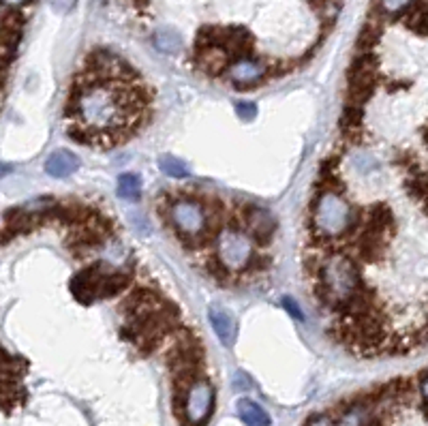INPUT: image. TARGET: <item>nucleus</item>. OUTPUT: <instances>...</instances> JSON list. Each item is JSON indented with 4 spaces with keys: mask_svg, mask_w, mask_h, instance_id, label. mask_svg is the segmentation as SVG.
<instances>
[{
    "mask_svg": "<svg viewBox=\"0 0 428 426\" xmlns=\"http://www.w3.org/2000/svg\"><path fill=\"white\" fill-rule=\"evenodd\" d=\"M313 221L323 236H341L351 223V208L343 197L332 191H325L315 206Z\"/></svg>",
    "mask_w": 428,
    "mask_h": 426,
    "instance_id": "obj_2",
    "label": "nucleus"
},
{
    "mask_svg": "<svg viewBox=\"0 0 428 426\" xmlns=\"http://www.w3.org/2000/svg\"><path fill=\"white\" fill-rule=\"evenodd\" d=\"M370 420L368 411L364 407H351L339 422V426H366Z\"/></svg>",
    "mask_w": 428,
    "mask_h": 426,
    "instance_id": "obj_16",
    "label": "nucleus"
},
{
    "mask_svg": "<svg viewBox=\"0 0 428 426\" xmlns=\"http://www.w3.org/2000/svg\"><path fill=\"white\" fill-rule=\"evenodd\" d=\"M309 426H334V422H332L328 416H319V418L311 420V422H309Z\"/></svg>",
    "mask_w": 428,
    "mask_h": 426,
    "instance_id": "obj_22",
    "label": "nucleus"
},
{
    "mask_svg": "<svg viewBox=\"0 0 428 426\" xmlns=\"http://www.w3.org/2000/svg\"><path fill=\"white\" fill-rule=\"evenodd\" d=\"M323 283L330 303H349L358 289V272L349 259L334 257L323 268Z\"/></svg>",
    "mask_w": 428,
    "mask_h": 426,
    "instance_id": "obj_3",
    "label": "nucleus"
},
{
    "mask_svg": "<svg viewBox=\"0 0 428 426\" xmlns=\"http://www.w3.org/2000/svg\"><path fill=\"white\" fill-rule=\"evenodd\" d=\"M248 225H250V232H253L257 238H268L274 232V219L268 210L264 208H253L248 212Z\"/></svg>",
    "mask_w": 428,
    "mask_h": 426,
    "instance_id": "obj_11",
    "label": "nucleus"
},
{
    "mask_svg": "<svg viewBox=\"0 0 428 426\" xmlns=\"http://www.w3.org/2000/svg\"><path fill=\"white\" fill-rule=\"evenodd\" d=\"M155 45L161 49L163 54H176V52H180L182 49V39L178 33H173V31H159L155 35Z\"/></svg>",
    "mask_w": 428,
    "mask_h": 426,
    "instance_id": "obj_14",
    "label": "nucleus"
},
{
    "mask_svg": "<svg viewBox=\"0 0 428 426\" xmlns=\"http://www.w3.org/2000/svg\"><path fill=\"white\" fill-rule=\"evenodd\" d=\"M5 3H9V5H19L22 0H5Z\"/></svg>",
    "mask_w": 428,
    "mask_h": 426,
    "instance_id": "obj_23",
    "label": "nucleus"
},
{
    "mask_svg": "<svg viewBox=\"0 0 428 426\" xmlns=\"http://www.w3.org/2000/svg\"><path fill=\"white\" fill-rule=\"evenodd\" d=\"M78 167H80V159L73 153H69V150H56L45 161V171L54 178H65L69 173L78 171Z\"/></svg>",
    "mask_w": 428,
    "mask_h": 426,
    "instance_id": "obj_8",
    "label": "nucleus"
},
{
    "mask_svg": "<svg viewBox=\"0 0 428 426\" xmlns=\"http://www.w3.org/2000/svg\"><path fill=\"white\" fill-rule=\"evenodd\" d=\"M225 62H228V56H225V52H221V49H208V52L201 56V65H204L206 71L210 73H219Z\"/></svg>",
    "mask_w": 428,
    "mask_h": 426,
    "instance_id": "obj_15",
    "label": "nucleus"
},
{
    "mask_svg": "<svg viewBox=\"0 0 428 426\" xmlns=\"http://www.w3.org/2000/svg\"><path fill=\"white\" fill-rule=\"evenodd\" d=\"M142 103L133 92L122 90L116 84H94L90 88L78 90L69 103L78 127L84 129L90 137H110L122 133L124 129L137 120Z\"/></svg>",
    "mask_w": 428,
    "mask_h": 426,
    "instance_id": "obj_1",
    "label": "nucleus"
},
{
    "mask_svg": "<svg viewBox=\"0 0 428 426\" xmlns=\"http://www.w3.org/2000/svg\"><path fill=\"white\" fill-rule=\"evenodd\" d=\"M266 73V67L262 62H255V60H240L232 67L230 71V78L236 82V84H255L257 80L264 78Z\"/></svg>",
    "mask_w": 428,
    "mask_h": 426,
    "instance_id": "obj_10",
    "label": "nucleus"
},
{
    "mask_svg": "<svg viewBox=\"0 0 428 426\" xmlns=\"http://www.w3.org/2000/svg\"><path fill=\"white\" fill-rule=\"evenodd\" d=\"M159 167H161V171L165 173V176H171V178H185V176H189V173H191L189 165L182 159L171 157V155L161 157L159 159Z\"/></svg>",
    "mask_w": 428,
    "mask_h": 426,
    "instance_id": "obj_13",
    "label": "nucleus"
},
{
    "mask_svg": "<svg viewBox=\"0 0 428 426\" xmlns=\"http://www.w3.org/2000/svg\"><path fill=\"white\" fill-rule=\"evenodd\" d=\"M285 307H287V311H289V315H293L296 319H302V313H300V307L293 303L291 298H285Z\"/></svg>",
    "mask_w": 428,
    "mask_h": 426,
    "instance_id": "obj_21",
    "label": "nucleus"
},
{
    "mask_svg": "<svg viewBox=\"0 0 428 426\" xmlns=\"http://www.w3.org/2000/svg\"><path fill=\"white\" fill-rule=\"evenodd\" d=\"M171 216H173V223L176 228H178L182 234H189V236H195L204 230V223H206V214L201 210L199 204L195 202H178L173 208H171Z\"/></svg>",
    "mask_w": 428,
    "mask_h": 426,
    "instance_id": "obj_6",
    "label": "nucleus"
},
{
    "mask_svg": "<svg viewBox=\"0 0 428 426\" xmlns=\"http://www.w3.org/2000/svg\"><path fill=\"white\" fill-rule=\"evenodd\" d=\"M236 409L246 426H270V416L266 414V409L262 405L255 403V400L240 398L236 403Z\"/></svg>",
    "mask_w": 428,
    "mask_h": 426,
    "instance_id": "obj_9",
    "label": "nucleus"
},
{
    "mask_svg": "<svg viewBox=\"0 0 428 426\" xmlns=\"http://www.w3.org/2000/svg\"><path fill=\"white\" fill-rule=\"evenodd\" d=\"M49 5L58 13H69L75 7V0H49Z\"/></svg>",
    "mask_w": 428,
    "mask_h": 426,
    "instance_id": "obj_19",
    "label": "nucleus"
},
{
    "mask_svg": "<svg viewBox=\"0 0 428 426\" xmlns=\"http://www.w3.org/2000/svg\"><path fill=\"white\" fill-rule=\"evenodd\" d=\"M411 3V0H382V5L388 13H396L400 9H405L407 5Z\"/></svg>",
    "mask_w": 428,
    "mask_h": 426,
    "instance_id": "obj_18",
    "label": "nucleus"
},
{
    "mask_svg": "<svg viewBox=\"0 0 428 426\" xmlns=\"http://www.w3.org/2000/svg\"><path fill=\"white\" fill-rule=\"evenodd\" d=\"M219 257L228 268L240 270L253 257V244L244 234L225 230L219 236Z\"/></svg>",
    "mask_w": 428,
    "mask_h": 426,
    "instance_id": "obj_4",
    "label": "nucleus"
},
{
    "mask_svg": "<svg viewBox=\"0 0 428 426\" xmlns=\"http://www.w3.org/2000/svg\"><path fill=\"white\" fill-rule=\"evenodd\" d=\"M139 193H142V180L135 173H122L118 178V195L122 199H129V202H135L139 199Z\"/></svg>",
    "mask_w": 428,
    "mask_h": 426,
    "instance_id": "obj_12",
    "label": "nucleus"
},
{
    "mask_svg": "<svg viewBox=\"0 0 428 426\" xmlns=\"http://www.w3.org/2000/svg\"><path fill=\"white\" fill-rule=\"evenodd\" d=\"M208 317H210L212 330H214V334L219 336V341H221L225 347H232L234 341H236V334H238V325H236L234 315H232L228 309L212 307L210 313H208Z\"/></svg>",
    "mask_w": 428,
    "mask_h": 426,
    "instance_id": "obj_7",
    "label": "nucleus"
},
{
    "mask_svg": "<svg viewBox=\"0 0 428 426\" xmlns=\"http://www.w3.org/2000/svg\"><path fill=\"white\" fill-rule=\"evenodd\" d=\"M214 392L208 382H197L187 392V418L191 424H201L212 409Z\"/></svg>",
    "mask_w": 428,
    "mask_h": 426,
    "instance_id": "obj_5",
    "label": "nucleus"
},
{
    "mask_svg": "<svg viewBox=\"0 0 428 426\" xmlns=\"http://www.w3.org/2000/svg\"><path fill=\"white\" fill-rule=\"evenodd\" d=\"M234 388L236 390H248L250 388V382H248V377L244 373H236L234 375Z\"/></svg>",
    "mask_w": 428,
    "mask_h": 426,
    "instance_id": "obj_20",
    "label": "nucleus"
},
{
    "mask_svg": "<svg viewBox=\"0 0 428 426\" xmlns=\"http://www.w3.org/2000/svg\"><path fill=\"white\" fill-rule=\"evenodd\" d=\"M236 114H238L240 120L248 122V120H253L257 116V108L250 101H240V103H236Z\"/></svg>",
    "mask_w": 428,
    "mask_h": 426,
    "instance_id": "obj_17",
    "label": "nucleus"
}]
</instances>
